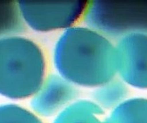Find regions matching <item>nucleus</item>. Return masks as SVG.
Masks as SVG:
<instances>
[{
  "label": "nucleus",
  "mask_w": 147,
  "mask_h": 123,
  "mask_svg": "<svg viewBox=\"0 0 147 123\" xmlns=\"http://www.w3.org/2000/svg\"><path fill=\"white\" fill-rule=\"evenodd\" d=\"M141 43L138 33L120 36L115 44L116 74L128 87L147 89V46Z\"/></svg>",
  "instance_id": "1"
},
{
  "label": "nucleus",
  "mask_w": 147,
  "mask_h": 123,
  "mask_svg": "<svg viewBox=\"0 0 147 123\" xmlns=\"http://www.w3.org/2000/svg\"><path fill=\"white\" fill-rule=\"evenodd\" d=\"M75 97L76 90L73 84L65 79L52 80L34 100L35 113L43 116H56L74 101Z\"/></svg>",
  "instance_id": "2"
},
{
  "label": "nucleus",
  "mask_w": 147,
  "mask_h": 123,
  "mask_svg": "<svg viewBox=\"0 0 147 123\" xmlns=\"http://www.w3.org/2000/svg\"><path fill=\"white\" fill-rule=\"evenodd\" d=\"M104 112L92 100H75L55 116L52 123H105Z\"/></svg>",
  "instance_id": "3"
},
{
  "label": "nucleus",
  "mask_w": 147,
  "mask_h": 123,
  "mask_svg": "<svg viewBox=\"0 0 147 123\" xmlns=\"http://www.w3.org/2000/svg\"><path fill=\"white\" fill-rule=\"evenodd\" d=\"M105 123H147V98H126L109 111Z\"/></svg>",
  "instance_id": "4"
},
{
  "label": "nucleus",
  "mask_w": 147,
  "mask_h": 123,
  "mask_svg": "<svg viewBox=\"0 0 147 123\" xmlns=\"http://www.w3.org/2000/svg\"><path fill=\"white\" fill-rule=\"evenodd\" d=\"M128 86L115 77L96 88L93 101L102 110L111 111L128 98Z\"/></svg>",
  "instance_id": "5"
}]
</instances>
